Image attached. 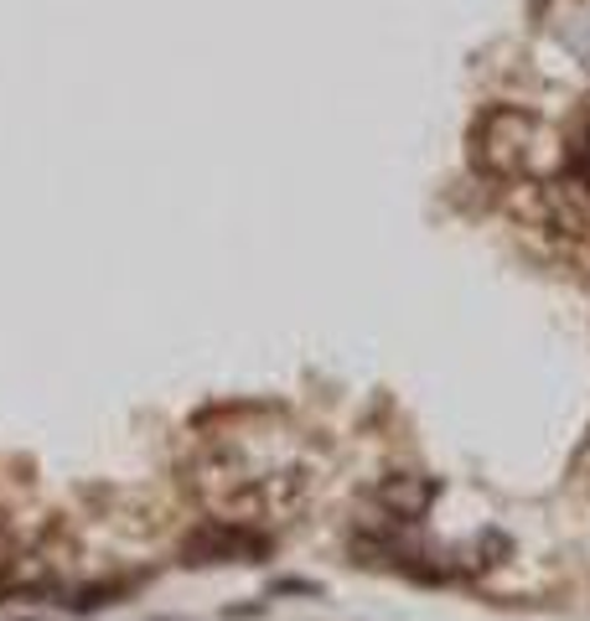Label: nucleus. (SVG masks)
<instances>
[{"mask_svg": "<svg viewBox=\"0 0 590 621\" xmlns=\"http://www.w3.org/2000/svg\"><path fill=\"white\" fill-rule=\"evenodd\" d=\"M576 177H580V187L590 192V136L580 140V151H576Z\"/></svg>", "mask_w": 590, "mask_h": 621, "instance_id": "1", "label": "nucleus"}, {"mask_svg": "<svg viewBox=\"0 0 590 621\" xmlns=\"http://www.w3.org/2000/svg\"><path fill=\"white\" fill-rule=\"evenodd\" d=\"M156 621H177V617H156Z\"/></svg>", "mask_w": 590, "mask_h": 621, "instance_id": "2", "label": "nucleus"}]
</instances>
